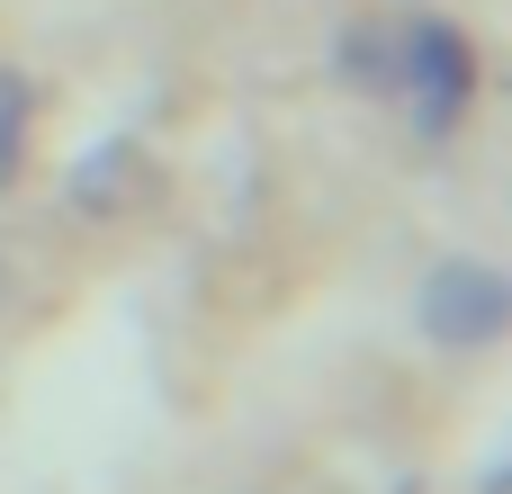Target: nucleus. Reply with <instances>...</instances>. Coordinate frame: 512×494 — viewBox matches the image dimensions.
Listing matches in <instances>:
<instances>
[{
  "label": "nucleus",
  "instance_id": "1",
  "mask_svg": "<svg viewBox=\"0 0 512 494\" xmlns=\"http://www.w3.org/2000/svg\"><path fill=\"white\" fill-rule=\"evenodd\" d=\"M396 72L414 81V117H423V135L459 126V108H468V81H477V63H468V36H459L450 18H423V27L405 36V63H396Z\"/></svg>",
  "mask_w": 512,
  "mask_h": 494
},
{
  "label": "nucleus",
  "instance_id": "2",
  "mask_svg": "<svg viewBox=\"0 0 512 494\" xmlns=\"http://www.w3.org/2000/svg\"><path fill=\"white\" fill-rule=\"evenodd\" d=\"M423 333L432 342H495L504 333V279L486 261H441L423 279Z\"/></svg>",
  "mask_w": 512,
  "mask_h": 494
},
{
  "label": "nucleus",
  "instance_id": "3",
  "mask_svg": "<svg viewBox=\"0 0 512 494\" xmlns=\"http://www.w3.org/2000/svg\"><path fill=\"white\" fill-rule=\"evenodd\" d=\"M63 198H72L81 216H126V207H144V198H153V162H144V144H135V135H108L99 153L72 162Z\"/></svg>",
  "mask_w": 512,
  "mask_h": 494
},
{
  "label": "nucleus",
  "instance_id": "4",
  "mask_svg": "<svg viewBox=\"0 0 512 494\" xmlns=\"http://www.w3.org/2000/svg\"><path fill=\"white\" fill-rule=\"evenodd\" d=\"M18 153H27V81L0 72V189H9V171H18Z\"/></svg>",
  "mask_w": 512,
  "mask_h": 494
},
{
  "label": "nucleus",
  "instance_id": "5",
  "mask_svg": "<svg viewBox=\"0 0 512 494\" xmlns=\"http://www.w3.org/2000/svg\"><path fill=\"white\" fill-rule=\"evenodd\" d=\"M0 306H9V261H0Z\"/></svg>",
  "mask_w": 512,
  "mask_h": 494
}]
</instances>
